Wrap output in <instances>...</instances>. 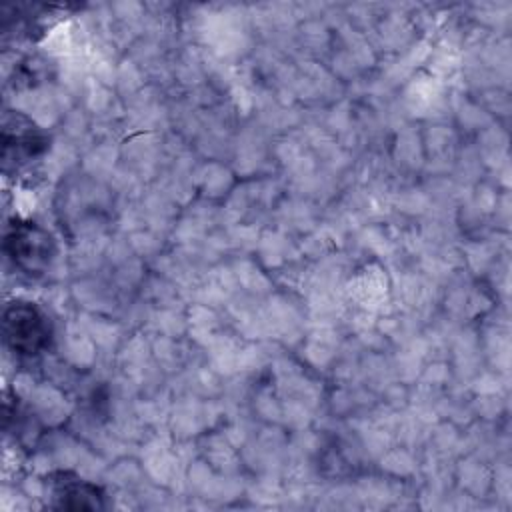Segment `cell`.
I'll return each mask as SVG.
<instances>
[{"label":"cell","mask_w":512,"mask_h":512,"mask_svg":"<svg viewBox=\"0 0 512 512\" xmlns=\"http://www.w3.org/2000/svg\"><path fill=\"white\" fill-rule=\"evenodd\" d=\"M6 346L20 358L42 354L52 340V322L42 308L16 300L6 306L2 318Z\"/></svg>","instance_id":"1"},{"label":"cell","mask_w":512,"mask_h":512,"mask_svg":"<svg viewBox=\"0 0 512 512\" xmlns=\"http://www.w3.org/2000/svg\"><path fill=\"white\" fill-rule=\"evenodd\" d=\"M4 254L22 274L40 276L48 270L56 254V244L46 228L18 218L4 234Z\"/></svg>","instance_id":"2"},{"label":"cell","mask_w":512,"mask_h":512,"mask_svg":"<svg viewBox=\"0 0 512 512\" xmlns=\"http://www.w3.org/2000/svg\"><path fill=\"white\" fill-rule=\"evenodd\" d=\"M50 146V138L30 118L20 112L4 116L2 122V160L4 168L20 170L40 158Z\"/></svg>","instance_id":"3"},{"label":"cell","mask_w":512,"mask_h":512,"mask_svg":"<svg viewBox=\"0 0 512 512\" xmlns=\"http://www.w3.org/2000/svg\"><path fill=\"white\" fill-rule=\"evenodd\" d=\"M52 492V508L58 510H100L104 508V492L100 486L80 478L74 472H54L48 476Z\"/></svg>","instance_id":"4"}]
</instances>
